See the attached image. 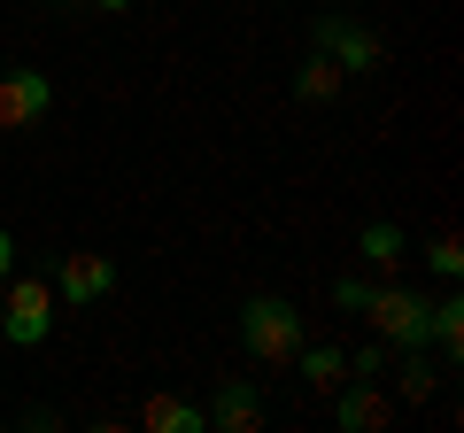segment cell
<instances>
[{
	"mask_svg": "<svg viewBox=\"0 0 464 433\" xmlns=\"http://www.w3.org/2000/svg\"><path fill=\"white\" fill-rule=\"evenodd\" d=\"M232 333H240V349H248L264 371H286V364H295V349H302V310H295V302H279V294H248V302H240V317H232Z\"/></svg>",
	"mask_w": 464,
	"mask_h": 433,
	"instance_id": "6da1fadb",
	"label": "cell"
},
{
	"mask_svg": "<svg viewBox=\"0 0 464 433\" xmlns=\"http://www.w3.org/2000/svg\"><path fill=\"white\" fill-rule=\"evenodd\" d=\"M364 317H372V333L387 341V349H426L433 341V302L418 294V286H372V302H364Z\"/></svg>",
	"mask_w": 464,
	"mask_h": 433,
	"instance_id": "7a4b0ae2",
	"label": "cell"
},
{
	"mask_svg": "<svg viewBox=\"0 0 464 433\" xmlns=\"http://www.w3.org/2000/svg\"><path fill=\"white\" fill-rule=\"evenodd\" d=\"M54 325V286L47 279H24V271H8V286H0V341H16V349H39Z\"/></svg>",
	"mask_w": 464,
	"mask_h": 433,
	"instance_id": "3957f363",
	"label": "cell"
},
{
	"mask_svg": "<svg viewBox=\"0 0 464 433\" xmlns=\"http://www.w3.org/2000/svg\"><path fill=\"white\" fill-rule=\"evenodd\" d=\"M310 39H317V54H333V63H341V78H364V70L387 63L380 32H372V24H348V16H317Z\"/></svg>",
	"mask_w": 464,
	"mask_h": 433,
	"instance_id": "277c9868",
	"label": "cell"
},
{
	"mask_svg": "<svg viewBox=\"0 0 464 433\" xmlns=\"http://www.w3.org/2000/svg\"><path fill=\"white\" fill-rule=\"evenodd\" d=\"M47 109H54L47 70H0V132H32V124H47Z\"/></svg>",
	"mask_w": 464,
	"mask_h": 433,
	"instance_id": "5b68a950",
	"label": "cell"
},
{
	"mask_svg": "<svg viewBox=\"0 0 464 433\" xmlns=\"http://www.w3.org/2000/svg\"><path fill=\"white\" fill-rule=\"evenodd\" d=\"M109 286H116V264H109V255H93V248H70L63 264H54V294H63L70 310L109 302Z\"/></svg>",
	"mask_w": 464,
	"mask_h": 433,
	"instance_id": "8992f818",
	"label": "cell"
},
{
	"mask_svg": "<svg viewBox=\"0 0 464 433\" xmlns=\"http://www.w3.org/2000/svg\"><path fill=\"white\" fill-rule=\"evenodd\" d=\"M201 418H209V433H256L264 426V387L256 380H217V395L201 402Z\"/></svg>",
	"mask_w": 464,
	"mask_h": 433,
	"instance_id": "52a82bcc",
	"label": "cell"
},
{
	"mask_svg": "<svg viewBox=\"0 0 464 433\" xmlns=\"http://www.w3.org/2000/svg\"><path fill=\"white\" fill-rule=\"evenodd\" d=\"M387 418H395V402H387L372 380H341L333 387V426L341 433H380Z\"/></svg>",
	"mask_w": 464,
	"mask_h": 433,
	"instance_id": "ba28073f",
	"label": "cell"
},
{
	"mask_svg": "<svg viewBox=\"0 0 464 433\" xmlns=\"http://www.w3.org/2000/svg\"><path fill=\"white\" fill-rule=\"evenodd\" d=\"M402 248H411V240H402V225H387V216H372L364 233H356V264H364L372 279H387V271L402 264Z\"/></svg>",
	"mask_w": 464,
	"mask_h": 433,
	"instance_id": "9c48e42d",
	"label": "cell"
},
{
	"mask_svg": "<svg viewBox=\"0 0 464 433\" xmlns=\"http://www.w3.org/2000/svg\"><path fill=\"white\" fill-rule=\"evenodd\" d=\"M295 371H302V387L333 395V387L348 380V349H310V341H302V349H295Z\"/></svg>",
	"mask_w": 464,
	"mask_h": 433,
	"instance_id": "30bf717a",
	"label": "cell"
},
{
	"mask_svg": "<svg viewBox=\"0 0 464 433\" xmlns=\"http://www.w3.org/2000/svg\"><path fill=\"white\" fill-rule=\"evenodd\" d=\"M341 85H348V78H341V63H333V54H310V63L295 70V93L310 101V109H325V101L341 93Z\"/></svg>",
	"mask_w": 464,
	"mask_h": 433,
	"instance_id": "8fae6325",
	"label": "cell"
},
{
	"mask_svg": "<svg viewBox=\"0 0 464 433\" xmlns=\"http://www.w3.org/2000/svg\"><path fill=\"white\" fill-rule=\"evenodd\" d=\"M148 426H155V433H209V418H201V402L155 395V402H148Z\"/></svg>",
	"mask_w": 464,
	"mask_h": 433,
	"instance_id": "7c38bea8",
	"label": "cell"
},
{
	"mask_svg": "<svg viewBox=\"0 0 464 433\" xmlns=\"http://www.w3.org/2000/svg\"><path fill=\"white\" fill-rule=\"evenodd\" d=\"M433 387H441V371H433V364H426V356H418V349H402V371H395V395H402V402H426Z\"/></svg>",
	"mask_w": 464,
	"mask_h": 433,
	"instance_id": "4fadbf2b",
	"label": "cell"
},
{
	"mask_svg": "<svg viewBox=\"0 0 464 433\" xmlns=\"http://www.w3.org/2000/svg\"><path fill=\"white\" fill-rule=\"evenodd\" d=\"M426 271L457 286V279H464V240H457V233H433V240H426Z\"/></svg>",
	"mask_w": 464,
	"mask_h": 433,
	"instance_id": "5bb4252c",
	"label": "cell"
},
{
	"mask_svg": "<svg viewBox=\"0 0 464 433\" xmlns=\"http://www.w3.org/2000/svg\"><path fill=\"white\" fill-rule=\"evenodd\" d=\"M372 286H380V279H372L364 264H356V271H341V279H333V310H348V317H364V302H372Z\"/></svg>",
	"mask_w": 464,
	"mask_h": 433,
	"instance_id": "9a60e30c",
	"label": "cell"
},
{
	"mask_svg": "<svg viewBox=\"0 0 464 433\" xmlns=\"http://www.w3.org/2000/svg\"><path fill=\"white\" fill-rule=\"evenodd\" d=\"M433 341H441L449 356L464 349V294H441V302H433Z\"/></svg>",
	"mask_w": 464,
	"mask_h": 433,
	"instance_id": "2e32d148",
	"label": "cell"
},
{
	"mask_svg": "<svg viewBox=\"0 0 464 433\" xmlns=\"http://www.w3.org/2000/svg\"><path fill=\"white\" fill-rule=\"evenodd\" d=\"M380 371H387V341H372V349L348 356V380H380Z\"/></svg>",
	"mask_w": 464,
	"mask_h": 433,
	"instance_id": "e0dca14e",
	"label": "cell"
},
{
	"mask_svg": "<svg viewBox=\"0 0 464 433\" xmlns=\"http://www.w3.org/2000/svg\"><path fill=\"white\" fill-rule=\"evenodd\" d=\"M8 271H16V240H8V225H0V286H8Z\"/></svg>",
	"mask_w": 464,
	"mask_h": 433,
	"instance_id": "ac0fdd59",
	"label": "cell"
},
{
	"mask_svg": "<svg viewBox=\"0 0 464 433\" xmlns=\"http://www.w3.org/2000/svg\"><path fill=\"white\" fill-rule=\"evenodd\" d=\"M85 8H109V16H116V8H132V0H85Z\"/></svg>",
	"mask_w": 464,
	"mask_h": 433,
	"instance_id": "d6986e66",
	"label": "cell"
}]
</instances>
